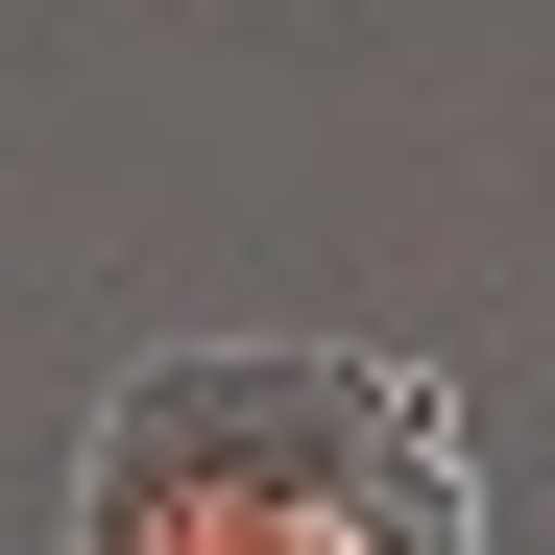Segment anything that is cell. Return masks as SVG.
<instances>
[{
  "mask_svg": "<svg viewBox=\"0 0 555 555\" xmlns=\"http://www.w3.org/2000/svg\"><path fill=\"white\" fill-rule=\"evenodd\" d=\"M49 555H483V411L411 338H145L73 411Z\"/></svg>",
  "mask_w": 555,
  "mask_h": 555,
  "instance_id": "1",
  "label": "cell"
}]
</instances>
